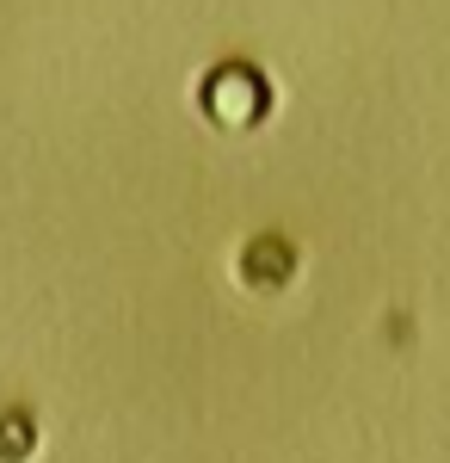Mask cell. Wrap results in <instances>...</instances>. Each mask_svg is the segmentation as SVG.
Here are the masks:
<instances>
[{
  "mask_svg": "<svg viewBox=\"0 0 450 463\" xmlns=\"http://www.w3.org/2000/svg\"><path fill=\"white\" fill-rule=\"evenodd\" d=\"M266 106H272V93H266V80L247 69V62H222L204 80V111L222 130H253L266 118Z\"/></svg>",
  "mask_w": 450,
  "mask_h": 463,
  "instance_id": "1",
  "label": "cell"
},
{
  "mask_svg": "<svg viewBox=\"0 0 450 463\" xmlns=\"http://www.w3.org/2000/svg\"><path fill=\"white\" fill-rule=\"evenodd\" d=\"M290 272H296V253H290V241H277V235L247 241V248H241V266H235V279H241L247 290H259V297L284 290V285H290Z\"/></svg>",
  "mask_w": 450,
  "mask_h": 463,
  "instance_id": "2",
  "label": "cell"
},
{
  "mask_svg": "<svg viewBox=\"0 0 450 463\" xmlns=\"http://www.w3.org/2000/svg\"><path fill=\"white\" fill-rule=\"evenodd\" d=\"M32 445H37V432H32L25 414H6V420H0V463H25Z\"/></svg>",
  "mask_w": 450,
  "mask_h": 463,
  "instance_id": "3",
  "label": "cell"
}]
</instances>
